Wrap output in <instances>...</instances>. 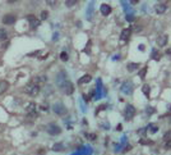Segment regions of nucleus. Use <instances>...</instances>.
Instances as JSON below:
<instances>
[{"instance_id":"1","label":"nucleus","mask_w":171,"mask_h":155,"mask_svg":"<svg viewBox=\"0 0 171 155\" xmlns=\"http://www.w3.org/2000/svg\"><path fill=\"white\" fill-rule=\"evenodd\" d=\"M51 109H52V111L55 113V114L59 115V117H63V115H65L66 113H68L66 106H65L61 101H56V103H54L52 106H51Z\"/></svg>"},{"instance_id":"2","label":"nucleus","mask_w":171,"mask_h":155,"mask_svg":"<svg viewBox=\"0 0 171 155\" xmlns=\"http://www.w3.org/2000/svg\"><path fill=\"white\" fill-rule=\"evenodd\" d=\"M26 21L28 22V27L31 28V30H37V28L41 26V21L35 16V14H27L26 16Z\"/></svg>"},{"instance_id":"3","label":"nucleus","mask_w":171,"mask_h":155,"mask_svg":"<svg viewBox=\"0 0 171 155\" xmlns=\"http://www.w3.org/2000/svg\"><path fill=\"white\" fill-rule=\"evenodd\" d=\"M40 91H41V87L37 86V85H35L33 82H30L28 85H26V87H24V92H26L27 95L32 96V97L37 96V95L40 94Z\"/></svg>"},{"instance_id":"4","label":"nucleus","mask_w":171,"mask_h":155,"mask_svg":"<svg viewBox=\"0 0 171 155\" xmlns=\"http://www.w3.org/2000/svg\"><path fill=\"white\" fill-rule=\"evenodd\" d=\"M68 80H69V78H68V73L65 72L64 69H61V70H59V72H58V74L55 76V85L60 89L63 85H64V82L68 81Z\"/></svg>"},{"instance_id":"5","label":"nucleus","mask_w":171,"mask_h":155,"mask_svg":"<svg viewBox=\"0 0 171 155\" xmlns=\"http://www.w3.org/2000/svg\"><path fill=\"white\" fill-rule=\"evenodd\" d=\"M17 22V16L14 13H5L2 17V23L4 26H13Z\"/></svg>"},{"instance_id":"6","label":"nucleus","mask_w":171,"mask_h":155,"mask_svg":"<svg viewBox=\"0 0 171 155\" xmlns=\"http://www.w3.org/2000/svg\"><path fill=\"white\" fill-rule=\"evenodd\" d=\"M61 127L60 126H58L56 123H49L47 126H46V132L49 133V135H51V136H59L60 133H61Z\"/></svg>"},{"instance_id":"7","label":"nucleus","mask_w":171,"mask_h":155,"mask_svg":"<svg viewBox=\"0 0 171 155\" xmlns=\"http://www.w3.org/2000/svg\"><path fill=\"white\" fill-rule=\"evenodd\" d=\"M120 90H121V92H123L124 95L130 96V95L133 94V91H134V86H133L132 81H125V82H123Z\"/></svg>"},{"instance_id":"8","label":"nucleus","mask_w":171,"mask_h":155,"mask_svg":"<svg viewBox=\"0 0 171 155\" xmlns=\"http://www.w3.org/2000/svg\"><path fill=\"white\" fill-rule=\"evenodd\" d=\"M137 113V109L132 105V104H126L125 106V110H124V115H125V119L126 121H132Z\"/></svg>"},{"instance_id":"9","label":"nucleus","mask_w":171,"mask_h":155,"mask_svg":"<svg viewBox=\"0 0 171 155\" xmlns=\"http://www.w3.org/2000/svg\"><path fill=\"white\" fill-rule=\"evenodd\" d=\"M60 90L65 94V95H73V92H74V85H73V82L70 81V80H68V81H65L64 82V85L60 87Z\"/></svg>"},{"instance_id":"10","label":"nucleus","mask_w":171,"mask_h":155,"mask_svg":"<svg viewBox=\"0 0 171 155\" xmlns=\"http://www.w3.org/2000/svg\"><path fill=\"white\" fill-rule=\"evenodd\" d=\"M93 14H95V0H91L87 5V9H86V19L88 22H92Z\"/></svg>"},{"instance_id":"11","label":"nucleus","mask_w":171,"mask_h":155,"mask_svg":"<svg viewBox=\"0 0 171 155\" xmlns=\"http://www.w3.org/2000/svg\"><path fill=\"white\" fill-rule=\"evenodd\" d=\"M10 89V82L7 80H0V95L5 94Z\"/></svg>"},{"instance_id":"12","label":"nucleus","mask_w":171,"mask_h":155,"mask_svg":"<svg viewBox=\"0 0 171 155\" xmlns=\"http://www.w3.org/2000/svg\"><path fill=\"white\" fill-rule=\"evenodd\" d=\"M100 12H101V14L104 17H107V16H110L111 14V12H112V8L109 5V4H101V7H100Z\"/></svg>"},{"instance_id":"13","label":"nucleus","mask_w":171,"mask_h":155,"mask_svg":"<svg viewBox=\"0 0 171 155\" xmlns=\"http://www.w3.org/2000/svg\"><path fill=\"white\" fill-rule=\"evenodd\" d=\"M46 81H47V77L46 76H36V77H33V80L31 81V82H33L35 85H37V86H42V85H45L46 83Z\"/></svg>"},{"instance_id":"14","label":"nucleus","mask_w":171,"mask_h":155,"mask_svg":"<svg viewBox=\"0 0 171 155\" xmlns=\"http://www.w3.org/2000/svg\"><path fill=\"white\" fill-rule=\"evenodd\" d=\"M167 10V4L166 3H157L154 5V12L157 14H163Z\"/></svg>"},{"instance_id":"15","label":"nucleus","mask_w":171,"mask_h":155,"mask_svg":"<svg viewBox=\"0 0 171 155\" xmlns=\"http://www.w3.org/2000/svg\"><path fill=\"white\" fill-rule=\"evenodd\" d=\"M130 35H132V28L130 27L124 28V30L121 31V33H120V38L123 41H128V40L130 38Z\"/></svg>"},{"instance_id":"16","label":"nucleus","mask_w":171,"mask_h":155,"mask_svg":"<svg viewBox=\"0 0 171 155\" xmlns=\"http://www.w3.org/2000/svg\"><path fill=\"white\" fill-rule=\"evenodd\" d=\"M156 42H157V45H158L160 48H163V46H166V44L168 42V37H167L166 35H161V36L157 37Z\"/></svg>"},{"instance_id":"17","label":"nucleus","mask_w":171,"mask_h":155,"mask_svg":"<svg viewBox=\"0 0 171 155\" xmlns=\"http://www.w3.org/2000/svg\"><path fill=\"white\" fill-rule=\"evenodd\" d=\"M120 3H121V5H123V9H124L125 14H128V13H134V10H133L132 5L129 4V2H126V0H120Z\"/></svg>"},{"instance_id":"18","label":"nucleus","mask_w":171,"mask_h":155,"mask_svg":"<svg viewBox=\"0 0 171 155\" xmlns=\"http://www.w3.org/2000/svg\"><path fill=\"white\" fill-rule=\"evenodd\" d=\"M9 38V32L7 28L4 27H0V42H4V41H8Z\"/></svg>"},{"instance_id":"19","label":"nucleus","mask_w":171,"mask_h":155,"mask_svg":"<svg viewBox=\"0 0 171 155\" xmlns=\"http://www.w3.org/2000/svg\"><path fill=\"white\" fill-rule=\"evenodd\" d=\"M92 81V76L91 74H83L79 80H78V85H84V83H90Z\"/></svg>"},{"instance_id":"20","label":"nucleus","mask_w":171,"mask_h":155,"mask_svg":"<svg viewBox=\"0 0 171 155\" xmlns=\"http://www.w3.org/2000/svg\"><path fill=\"white\" fill-rule=\"evenodd\" d=\"M139 67H140L139 63H128V64H126L128 72H135V70H138Z\"/></svg>"},{"instance_id":"21","label":"nucleus","mask_w":171,"mask_h":155,"mask_svg":"<svg viewBox=\"0 0 171 155\" xmlns=\"http://www.w3.org/2000/svg\"><path fill=\"white\" fill-rule=\"evenodd\" d=\"M63 150H64V144H61V142H56V144L52 146V151L59 152V151H63Z\"/></svg>"},{"instance_id":"22","label":"nucleus","mask_w":171,"mask_h":155,"mask_svg":"<svg viewBox=\"0 0 171 155\" xmlns=\"http://www.w3.org/2000/svg\"><path fill=\"white\" fill-rule=\"evenodd\" d=\"M142 91H143V94L147 96V99H149V94H151V86H149V85H143Z\"/></svg>"},{"instance_id":"23","label":"nucleus","mask_w":171,"mask_h":155,"mask_svg":"<svg viewBox=\"0 0 171 155\" xmlns=\"http://www.w3.org/2000/svg\"><path fill=\"white\" fill-rule=\"evenodd\" d=\"M49 18V10H41V13H40V21L42 22V21H46Z\"/></svg>"},{"instance_id":"24","label":"nucleus","mask_w":171,"mask_h":155,"mask_svg":"<svg viewBox=\"0 0 171 155\" xmlns=\"http://www.w3.org/2000/svg\"><path fill=\"white\" fill-rule=\"evenodd\" d=\"M125 19H126V22H134V21H135V14H134V13H128V14H125Z\"/></svg>"},{"instance_id":"25","label":"nucleus","mask_w":171,"mask_h":155,"mask_svg":"<svg viewBox=\"0 0 171 155\" xmlns=\"http://www.w3.org/2000/svg\"><path fill=\"white\" fill-rule=\"evenodd\" d=\"M148 128H149V132H151V133H156V132L158 131V126L154 124V123H151V124H148Z\"/></svg>"},{"instance_id":"26","label":"nucleus","mask_w":171,"mask_h":155,"mask_svg":"<svg viewBox=\"0 0 171 155\" xmlns=\"http://www.w3.org/2000/svg\"><path fill=\"white\" fill-rule=\"evenodd\" d=\"M59 56H60V60H61V62H68V60H69V54H68L66 51H61Z\"/></svg>"},{"instance_id":"27","label":"nucleus","mask_w":171,"mask_h":155,"mask_svg":"<svg viewBox=\"0 0 171 155\" xmlns=\"http://www.w3.org/2000/svg\"><path fill=\"white\" fill-rule=\"evenodd\" d=\"M151 58L153 60H160V54L157 53V50L156 49H152V54H151Z\"/></svg>"},{"instance_id":"28","label":"nucleus","mask_w":171,"mask_h":155,"mask_svg":"<svg viewBox=\"0 0 171 155\" xmlns=\"http://www.w3.org/2000/svg\"><path fill=\"white\" fill-rule=\"evenodd\" d=\"M78 2H79V0H66L65 4H66V7H68V8H72V7H73V5H75Z\"/></svg>"},{"instance_id":"29","label":"nucleus","mask_w":171,"mask_h":155,"mask_svg":"<svg viewBox=\"0 0 171 155\" xmlns=\"http://www.w3.org/2000/svg\"><path fill=\"white\" fill-rule=\"evenodd\" d=\"M147 69H148V67L146 65V67H143V69L139 72V77L142 78V80H144V77H146V73H147Z\"/></svg>"},{"instance_id":"30","label":"nucleus","mask_w":171,"mask_h":155,"mask_svg":"<svg viewBox=\"0 0 171 155\" xmlns=\"http://www.w3.org/2000/svg\"><path fill=\"white\" fill-rule=\"evenodd\" d=\"M45 2H46V4H47L49 7H51V8H55L56 4H58V0H45Z\"/></svg>"},{"instance_id":"31","label":"nucleus","mask_w":171,"mask_h":155,"mask_svg":"<svg viewBox=\"0 0 171 155\" xmlns=\"http://www.w3.org/2000/svg\"><path fill=\"white\" fill-rule=\"evenodd\" d=\"M163 140H165V142H167V141H171V130H168V131L163 135Z\"/></svg>"},{"instance_id":"32","label":"nucleus","mask_w":171,"mask_h":155,"mask_svg":"<svg viewBox=\"0 0 171 155\" xmlns=\"http://www.w3.org/2000/svg\"><path fill=\"white\" fill-rule=\"evenodd\" d=\"M40 53H41V49H38V50H36V51H32V53H28L27 56H37Z\"/></svg>"},{"instance_id":"33","label":"nucleus","mask_w":171,"mask_h":155,"mask_svg":"<svg viewBox=\"0 0 171 155\" xmlns=\"http://www.w3.org/2000/svg\"><path fill=\"white\" fill-rule=\"evenodd\" d=\"M86 136H87V138H90L91 141H95V140L97 138V136H96L95 133H86Z\"/></svg>"},{"instance_id":"34","label":"nucleus","mask_w":171,"mask_h":155,"mask_svg":"<svg viewBox=\"0 0 171 155\" xmlns=\"http://www.w3.org/2000/svg\"><path fill=\"white\" fill-rule=\"evenodd\" d=\"M54 42L55 41H58L59 40V32H54V35H52V38H51Z\"/></svg>"},{"instance_id":"35","label":"nucleus","mask_w":171,"mask_h":155,"mask_svg":"<svg viewBox=\"0 0 171 155\" xmlns=\"http://www.w3.org/2000/svg\"><path fill=\"white\" fill-rule=\"evenodd\" d=\"M139 2H140V0H130V2H129V4H130V5H137Z\"/></svg>"},{"instance_id":"36","label":"nucleus","mask_w":171,"mask_h":155,"mask_svg":"<svg viewBox=\"0 0 171 155\" xmlns=\"http://www.w3.org/2000/svg\"><path fill=\"white\" fill-rule=\"evenodd\" d=\"M144 49H146V46H144L143 44H140V45H138V50H140V51H144Z\"/></svg>"},{"instance_id":"37","label":"nucleus","mask_w":171,"mask_h":155,"mask_svg":"<svg viewBox=\"0 0 171 155\" xmlns=\"http://www.w3.org/2000/svg\"><path fill=\"white\" fill-rule=\"evenodd\" d=\"M152 113H154V108L149 106V108H148V114H152Z\"/></svg>"},{"instance_id":"38","label":"nucleus","mask_w":171,"mask_h":155,"mask_svg":"<svg viewBox=\"0 0 171 155\" xmlns=\"http://www.w3.org/2000/svg\"><path fill=\"white\" fill-rule=\"evenodd\" d=\"M165 147H166V149H170V147H171V141H167V142L165 144Z\"/></svg>"},{"instance_id":"39","label":"nucleus","mask_w":171,"mask_h":155,"mask_svg":"<svg viewBox=\"0 0 171 155\" xmlns=\"http://www.w3.org/2000/svg\"><path fill=\"white\" fill-rule=\"evenodd\" d=\"M18 0H7V3L8 4H14V3H17Z\"/></svg>"},{"instance_id":"40","label":"nucleus","mask_w":171,"mask_h":155,"mask_svg":"<svg viewBox=\"0 0 171 155\" xmlns=\"http://www.w3.org/2000/svg\"><path fill=\"white\" fill-rule=\"evenodd\" d=\"M120 59V55L118 54V55H114V58H112V60H119Z\"/></svg>"},{"instance_id":"41","label":"nucleus","mask_w":171,"mask_h":155,"mask_svg":"<svg viewBox=\"0 0 171 155\" xmlns=\"http://www.w3.org/2000/svg\"><path fill=\"white\" fill-rule=\"evenodd\" d=\"M142 144H152V141H140Z\"/></svg>"}]
</instances>
